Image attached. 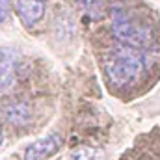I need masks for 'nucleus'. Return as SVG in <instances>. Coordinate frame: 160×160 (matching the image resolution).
I'll use <instances>...</instances> for the list:
<instances>
[{
    "mask_svg": "<svg viewBox=\"0 0 160 160\" xmlns=\"http://www.w3.org/2000/svg\"><path fill=\"white\" fill-rule=\"evenodd\" d=\"M160 63V45L151 48H138L116 43L106 48L102 56V71L114 91L138 89L143 78Z\"/></svg>",
    "mask_w": 160,
    "mask_h": 160,
    "instance_id": "1",
    "label": "nucleus"
},
{
    "mask_svg": "<svg viewBox=\"0 0 160 160\" xmlns=\"http://www.w3.org/2000/svg\"><path fill=\"white\" fill-rule=\"evenodd\" d=\"M112 34L116 43L138 48H151L158 45L151 19L142 17L123 6H114L112 9Z\"/></svg>",
    "mask_w": 160,
    "mask_h": 160,
    "instance_id": "2",
    "label": "nucleus"
},
{
    "mask_svg": "<svg viewBox=\"0 0 160 160\" xmlns=\"http://www.w3.org/2000/svg\"><path fill=\"white\" fill-rule=\"evenodd\" d=\"M123 160H160V128L143 134Z\"/></svg>",
    "mask_w": 160,
    "mask_h": 160,
    "instance_id": "3",
    "label": "nucleus"
},
{
    "mask_svg": "<svg viewBox=\"0 0 160 160\" xmlns=\"http://www.w3.org/2000/svg\"><path fill=\"white\" fill-rule=\"evenodd\" d=\"M60 147H62V136H58V134L45 136V138L38 140V142H34L26 149L24 160H47L50 158Z\"/></svg>",
    "mask_w": 160,
    "mask_h": 160,
    "instance_id": "4",
    "label": "nucleus"
},
{
    "mask_svg": "<svg viewBox=\"0 0 160 160\" xmlns=\"http://www.w3.org/2000/svg\"><path fill=\"white\" fill-rule=\"evenodd\" d=\"M2 116L8 123H11L15 127H24L32 121V106L26 101L13 99V101H8L4 104Z\"/></svg>",
    "mask_w": 160,
    "mask_h": 160,
    "instance_id": "5",
    "label": "nucleus"
},
{
    "mask_svg": "<svg viewBox=\"0 0 160 160\" xmlns=\"http://www.w3.org/2000/svg\"><path fill=\"white\" fill-rule=\"evenodd\" d=\"M45 2L47 0H17V11H19V17L24 26L32 28L43 19Z\"/></svg>",
    "mask_w": 160,
    "mask_h": 160,
    "instance_id": "6",
    "label": "nucleus"
},
{
    "mask_svg": "<svg viewBox=\"0 0 160 160\" xmlns=\"http://www.w3.org/2000/svg\"><path fill=\"white\" fill-rule=\"evenodd\" d=\"M17 52L13 48H0V91L8 89L15 82Z\"/></svg>",
    "mask_w": 160,
    "mask_h": 160,
    "instance_id": "7",
    "label": "nucleus"
},
{
    "mask_svg": "<svg viewBox=\"0 0 160 160\" xmlns=\"http://www.w3.org/2000/svg\"><path fill=\"white\" fill-rule=\"evenodd\" d=\"M69 160H102V153L93 147H78L71 153Z\"/></svg>",
    "mask_w": 160,
    "mask_h": 160,
    "instance_id": "8",
    "label": "nucleus"
},
{
    "mask_svg": "<svg viewBox=\"0 0 160 160\" xmlns=\"http://www.w3.org/2000/svg\"><path fill=\"white\" fill-rule=\"evenodd\" d=\"M80 2H82V6L88 9V13H89L93 19H99V17L102 15V8H101L99 0H80Z\"/></svg>",
    "mask_w": 160,
    "mask_h": 160,
    "instance_id": "9",
    "label": "nucleus"
},
{
    "mask_svg": "<svg viewBox=\"0 0 160 160\" xmlns=\"http://www.w3.org/2000/svg\"><path fill=\"white\" fill-rule=\"evenodd\" d=\"M8 11H9V0H0V24L8 17Z\"/></svg>",
    "mask_w": 160,
    "mask_h": 160,
    "instance_id": "10",
    "label": "nucleus"
},
{
    "mask_svg": "<svg viewBox=\"0 0 160 160\" xmlns=\"http://www.w3.org/2000/svg\"><path fill=\"white\" fill-rule=\"evenodd\" d=\"M2 140H4V136H2V127H0V143H2Z\"/></svg>",
    "mask_w": 160,
    "mask_h": 160,
    "instance_id": "11",
    "label": "nucleus"
}]
</instances>
